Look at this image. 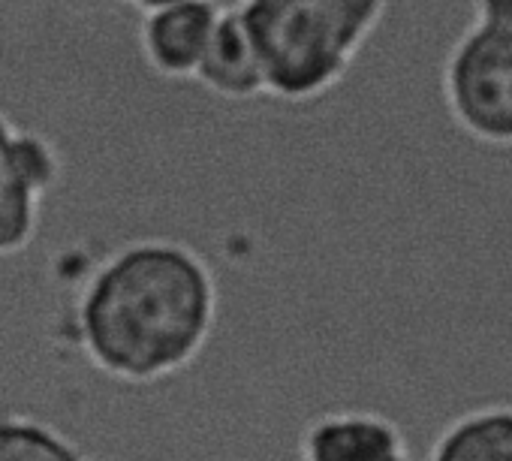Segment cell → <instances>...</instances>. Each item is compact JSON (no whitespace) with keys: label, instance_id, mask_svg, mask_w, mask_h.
I'll use <instances>...</instances> for the list:
<instances>
[{"label":"cell","instance_id":"1","mask_svg":"<svg viewBox=\"0 0 512 461\" xmlns=\"http://www.w3.org/2000/svg\"><path fill=\"white\" fill-rule=\"evenodd\" d=\"M220 314V281L202 251L172 236H133L94 269L76 320L97 368L157 383L205 353Z\"/></svg>","mask_w":512,"mask_h":461},{"label":"cell","instance_id":"2","mask_svg":"<svg viewBox=\"0 0 512 461\" xmlns=\"http://www.w3.org/2000/svg\"><path fill=\"white\" fill-rule=\"evenodd\" d=\"M266 70V91L308 103L344 82L386 19L389 0H238Z\"/></svg>","mask_w":512,"mask_h":461},{"label":"cell","instance_id":"3","mask_svg":"<svg viewBox=\"0 0 512 461\" xmlns=\"http://www.w3.org/2000/svg\"><path fill=\"white\" fill-rule=\"evenodd\" d=\"M440 91L464 136L512 148V25L470 22L443 61Z\"/></svg>","mask_w":512,"mask_h":461},{"label":"cell","instance_id":"4","mask_svg":"<svg viewBox=\"0 0 512 461\" xmlns=\"http://www.w3.org/2000/svg\"><path fill=\"white\" fill-rule=\"evenodd\" d=\"M61 184L58 145L0 112V257H16L37 242L46 205Z\"/></svg>","mask_w":512,"mask_h":461},{"label":"cell","instance_id":"5","mask_svg":"<svg viewBox=\"0 0 512 461\" xmlns=\"http://www.w3.org/2000/svg\"><path fill=\"white\" fill-rule=\"evenodd\" d=\"M296 461H419L410 431L371 404H332L305 419Z\"/></svg>","mask_w":512,"mask_h":461},{"label":"cell","instance_id":"6","mask_svg":"<svg viewBox=\"0 0 512 461\" xmlns=\"http://www.w3.org/2000/svg\"><path fill=\"white\" fill-rule=\"evenodd\" d=\"M220 13L214 0H184L142 13L136 40L145 67L169 82L196 79Z\"/></svg>","mask_w":512,"mask_h":461},{"label":"cell","instance_id":"7","mask_svg":"<svg viewBox=\"0 0 512 461\" xmlns=\"http://www.w3.org/2000/svg\"><path fill=\"white\" fill-rule=\"evenodd\" d=\"M208 94L229 100V103H250L266 91V70L263 58L256 52V43L238 13V7H223L208 52L199 64L193 79Z\"/></svg>","mask_w":512,"mask_h":461},{"label":"cell","instance_id":"8","mask_svg":"<svg viewBox=\"0 0 512 461\" xmlns=\"http://www.w3.org/2000/svg\"><path fill=\"white\" fill-rule=\"evenodd\" d=\"M425 461H512V398H491L449 416L425 446Z\"/></svg>","mask_w":512,"mask_h":461},{"label":"cell","instance_id":"9","mask_svg":"<svg viewBox=\"0 0 512 461\" xmlns=\"http://www.w3.org/2000/svg\"><path fill=\"white\" fill-rule=\"evenodd\" d=\"M0 461H94L64 431L28 419L0 416Z\"/></svg>","mask_w":512,"mask_h":461},{"label":"cell","instance_id":"10","mask_svg":"<svg viewBox=\"0 0 512 461\" xmlns=\"http://www.w3.org/2000/svg\"><path fill=\"white\" fill-rule=\"evenodd\" d=\"M476 25H512V0H470Z\"/></svg>","mask_w":512,"mask_h":461},{"label":"cell","instance_id":"11","mask_svg":"<svg viewBox=\"0 0 512 461\" xmlns=\"http://www.w3.org/2000/svg\"><path fill=\"white\" fill-rule=\"evenodd\" d=\"M127 4L139 13H151V10H160V7H172V4H184V0H127Z\"/></svg>","mask_w":512,"mask_h":461}]
</instances>
